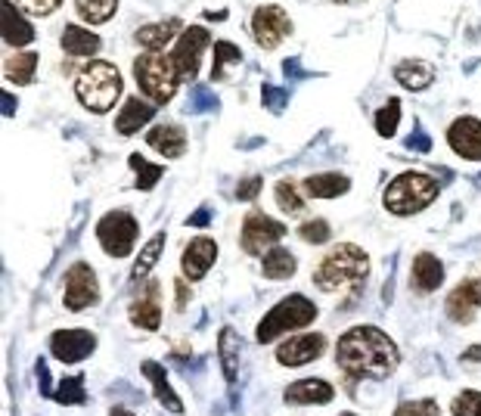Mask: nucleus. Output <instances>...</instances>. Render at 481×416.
<instances>
[{"instance_id": "14", "label": "nucleus", "mask_w": 481, "mask_h": 416, "mask_svg": "<svg viewBox=\"0 0 481 416\" xmlns=\"http://www.w3.org/2000/svg\"><path fill=\"white\" fill-rule=\"evenodd\" d=\"M97 348V335L91 330H56L50 335V352L60 357L63 363H78L93 354Z\"/></svg>"}, {"instance_id": "46", "label": "nucleus", "mask_w": 481, "mask_h": 416, "mask_svg": "<svg viewBox=\"0 0 481 416\" xmlns=\"http://www.w3.org/2000/svg\"><path fill=\"white\" fill-rule=\"evenodd\" d=\"M466 286H469L472 298H476V305L481 308V274L478 276H469V280H466Z\"/></svg>"}, {"instance_id": "49", "label": "nucleus", "mask_w": 481, "mask_h": 416, "mask_svg": "<svg viewBox=\"0 0 481 416\" xmlns=\"http://www.w3.org/2000/svg\"><path fill=\"white\" fill-rule=\"evenodd\" d=\"M463 361L478 363V361H481V345H476V348H466V352H463Z\"/></svg>"}, {"instance_id": "10", "label": "nucleus", "mask_w": 481, "mask_h": 416, "mask_svg": "<svg viewBox=\"0 0 481 416\" xmlns=\"http://www.w3.org/2000/svg\"><path fill=\"white\" fill-rule=\"evenodd\" d=\"M252 34L258 41V47L265 50H276L283 41L293 34V19L283 6L276 4H265L252 13Z\"/></svg>"}, {"instance_id": "22", "label": "nucleus", "mask_w": 481, "mask_h": 416, "mask_svg": "<svg viewBox=\"0 0 481 416\" xmlns=\"http://www.w3.org/2000/svg\"><path fill=\"white\" fill-rule=\"evenodd\" d=\"M100 47H103V41H100V34H93L91 28L75 25V22H69V25L63 28V50L69 56L91 60V56L100 53Z\"/></svg>"}, {"instance_id": "50", "label": "nucleus", "mask_w": 481, "mask_h": 416, "mask_svg": "<svg viewBox=\"0 0 481 416\" xmlns=\"http://www.w3.org/2000/svg\"><path fill=\"white\" fill-rule=\"evenodd\" d=\"M4 106H6V109H4L6 115L16 112V100H13V93H4Z\"/></svg>"}, {"instance_id": "43", "label": "nucleus", "mask_w": 481, "mask_h": 416, "mask_svg": "<svg viewBox=\"0 0 481 416\" xmlns=\"http://www.w3.org/2000/svg\"><path fill=\"white\" fill-rule=\"evenodd\" d=\"M286 91H274L271 84H265V106L271 109V112H283V106H286Z\"/></svg>"}, {"instance_id": "3", "label": "nucleus", "mask_w": 481, "mask_h": 416, "mask_svg": "<svg viewBox=\"0 0 481 416\" xmlns=\"http://www.w3.org/2000/svg\"><path fill=\"white\" fill-rule=\"evenodd\" d=\"M441 193V184L432 178V174H422V171H404L385 187V208L398 218H410L417 211L428 208Z\"/></svg>"}, {"instance_id": "13", "label": "nucleus", "mask_w": 481, "mask_h": 416, "mask_svg": "<svg viewBox=\"0 0 481 416\" xmlns=\"http://www.w3.org/2000/svg\"><path fill=\"white\" fill-rule=\"evenodd\" d=\"M447 143L466 162H481V121L476 115H460L450 121Z\"/></svg>"}, {"instance_id": "30", "label": "nucleus", "mask_w": 481, "mask_h": 416, "mask_svg": "<svg viewBox=\"0 0 481 416\" xmlns=\"http://www.w3.org/2000/svg\"><path fill=\"white\" fill-rule=\"evenodd\" d=\"M162 249H165V230H162V233H156V237H152L149 243L143 246L140 258H137L134 271H130V283H137V286H140V283L147 280L149 271L159 265V258H162Z\"/></svg>"}, {"instance_id": "47", "label": "nucleus", "mask_w": 481, "mask_h": 416, "mask_svg": "<svg viewBox=\"0 0 481 416\" xmlns=\"http://www.w3.org/2000/svg\"><path fill=\"white\" fill-rule=\"evenodd\" d=\"M187 224H189V227H206V224H208V211H196V215H189Z\"/></svg>"}, {"instance_id": "6", "label": "nucleus", "mask_w": 481, "mask_h": 416, "mask_svg": "<svg viewBox=\"0 0 481 416\" xmlns=\"http://www.w3.org/2000/svg\"><path fill=\"white\" fill-rule=\"evenodd\" d=\"M317 305L311 302L308 295H286L283 302H276L271 311L261 317L258 324V335L255 339L261 342V345H271L274 339H280L283 333H293V330H302V326H311L317 320Z\"/></svg>"}, {"instance_id": "32", "label": "nucleus", "mask_w": 481, "mask_h": 416, "mask_svg": "<svg viewBox=\"0 0 481 416\" xmlns=\"http://www.w3.org/2000/svg\"><path fill=\"white\" fill-rule=\"evenodd\" d=\"M221 367L227 382H236L239 373V335L233 326H224L221 330Z\"/></svg>"}, {"instance_id": "9", "label": "nucleus", "mask_w": 481, "mask_h": 416, "mask_svg": "<svg viewBox=\"0 0 481 416\" xmlns=\"http://www.w3.org/2000/svg\"><path fill=\"white\" fill-rule=\"evenodd\" d=\"M283 237H286V227H283L280 221L267 218L265 211H249V215L243 218V237H239V246H243V252L255 255V258H258V255L265 258Z\"/></svg>"}, {"instance_id": "28", "label": "nucleus", "mask_w": 481, "mask_h": 416, "mask_svg": "<svg viewBox=\"0 0 481 416\" xmlns=\"http://www.w3.org/2000/svg\"><path fill=\"white\" fill-rule=\"evenodd\" d=\"M261 271H265L267 280H289V276L298 271V261L289 249L274 246V249L265 255V261H261Z\"/></svg>"}, {"instance_id": "5", "label": "nucleus", "mask_w": 481, "mask_h": 416, "mask_svg": "<svg viewBox=\"0 0 481 416\" xmlns=\"http://www.w3.org/2000/svg\"><path fill=\"white\" fill-rule=\"evenodd\" d=\"M134 78H137V87L147 93V100L162 106V103H171L174 100L178 84L184 75L178 72V65H174L171 56L143 50V53L134 60Z\"/></svg>"}, {"instance_id": "26", "label": "nucleus", "mask_w": 481, "mask_h": 416, "mask_svg": "<svg viewBox=\"0 0 481 416\" xmlns=\"http://www.w3.org/2000/svg\"><path fill=\"white\" fill-rule=\"evenodd\" d=\"M140 370H143V376H147L149 382H152V392H156V398L165 404V411H171V413H184V404H180L178 392H174V389H171V382H168V373H165L162 363L147 361Z\"/></svg>"}, {"instance_id": "38", "label": "nucleus", "mask_w": 481, "mask_h": 416, "mask_svg": "<svg viewBox=\"0 0 481 416\" xmlns=\"http://www.w3.org/2000/svg\"><path fill=\"white\" fill-rule=\"evenodd\" d=\"M391 416H441V407L435 398H419V401H404Z\"/></svg>"}, {"instance_id": "34", "label": "nucleus", "mask_w": 481, "mask_h": 416, "mask_svg": "<svg viewBox=\"0 0 481 416\" xmlns=\"http://www.w3.org/2000/svg\"><path fill=\"white\" fill-rule=\"evenodd\" d=\"M128 159H130V168L137 171V189H143V193H147V189H152V187L159 184V180H162V174H165L162 165L147 162L140 152H130Z\"/></svg>"}, {"instance_id": "1", "label": "nucleus", "mask_w": 481, "mask_h": 416, "mask_svg": "<svg viewBox=\"0 0 481 416\" xmlns=\"http://www.w3.org/2000/svg\"><path fill=\"white\" fill-rule=\"evenodd\" d=\"M335 361L351 379H385L395 373L400 352L379 326H351L335 345Z\"/></svg>"}, {"instance_id": "41", "label": "nucleus", "mask_w": 481, "mask_h": 416, "mask_svg": "<svg viewBox=\"0 0 481 416\" xmlns=\"http://www.w3.org/2000/svg\"><path fill=\"white\" fill-rule=\"evenodd\" d=\"M53 398L60 401V404H82L84 401V379H63V389L53 392Z\"/></svg>"}, {"instance_id": "36", "label": "nucleus", "mask_w": 481, "mask_h": 416, "mask_svg": "<svg viewBox=\"0 0 481 416\" xmlns=\"http://www.w3.org/2000/svg\"><path fill=\"white\" fill-rule=\"evenodd\" d=\"M398 125H400V103H398V100H389V103H385L376 112V131H379V137H395Z\"/></svg>"}, {"instance_id": "40", "label": "nucleus", "mask_w": 481, "mask_h": 416, "mask_svg": "<svg viewBox=\"0 0 481 416\" xmlns=\"http://www.w3.org/2000/svg\"><path fill=\"white\" fill-rule=\"evenodd\" d=\"M298 237H302L304 243H311V246H320V243H326V239H330V224H326L323 218H314V221H308V224H302V227H298Z\"/></svg>"}, {"instance_id": "48", "label": "nucleus", "mask_w": 481, "mask_h": 416, "mask_svg": "<svg viewBox=\"0 0 481 416\" xmlns=\"http://www.w3.org/2000/svg\"><path fill=\"white\" fill-rule=\"evenodd\" d=\"M187 298H189V289L184 286V283H178V308L180 311L187 308Z\"/></svg>"}, {"instance_id": "20", "label": "nucleus", "mask_w": 481, "mask_h": 416, "mask_svg": "<svg viewBox=\"0 0 481 416\" xmlns=\"http://www.w3.org/2000/svg\"><path fill=\"white\" fill-rule=\"evenodd\" d=\"M410 283H413V292H422V295H428V292L441 289V283H444V265H441V258H435L432 252H419L417 261H413Z\"/></svg>"}, {"instance_id": "51", "label": "nucleus", "mask_w": 481, "mask_h": 416, "mask_svg": "<svg viewBox=\"0 0 481 416\" xmlns=\"http://www.w3.org/2000/svg\"><path fill=\"white\" fill-rule=\"evenodd\" d=\"M109 416H134V413L125 411V407H112V413H109Z\"/></svg>"}, {"instance_id": "23", "label": "nucleus", "mask_w": 481, "mask_h": 416, "mask_svg": "<svg viewBox=\"0 0 481 416\" xmlns=\"http://www.w3.org/2000/svg\"><path fill=\"white\" fill-rule=\"evenodd\" d=\"M302 189L311 199H335V196H345L348 189H351V178H345V174H339V171L311 174L302 184Z\"/></svg>"}, {"instance_id": "7", "label": "nucleus", "mask_w": 481, "mask_h": 416, "mask_svg": "<svg viewBox=\"0 0 481 416\" xmlns=\"http://www.w3.org/2000/svg\"><path fill=\"white\" fill-rule=\"evenodd\" d=\"M137 237H140V224H137V218L125 208L109 211L97 224V239L109 258H128Z\"/></svg>"}, {"instance_id": "2", "label": "nucleus", "mask_w": 481, "mask_h": 416, "mask_svg": "<svg viewBox=\"0 0 481 416\" xmlns=\"http://www.w3.org/2000/svg\"><path fill=\"white\" fill-rule=\"evenodd\" d=\"M75 93L87 112L103 115L119 103V97H121V72L106 60H91L78 72Z\"/></svg>"}, {"instance_id": "29", "label": "nucleus", "mask_w": 481, "mask_h": 416, "mask_svg": "<svg viewBox=\"0 0 481 416\" xmlns=\"http://www.w3.org/2000/svg\"><path fill=\"white\" fill-rule=\"evenodd\" d=\"M447 317L454 320V324H472V317H476V298H472V292H469V286H466V280L457 286L454 292L447 295Z\"/></svg>"}, {"instance_id": "12", "label": "nucleus", "mask_w": 481, "mask_h": 416, "mask_svg": "<svg viewBox=\"0 0 481 416\" xmlns=\"http://www.w3.org/2000/svg\"><path fill=\"white\" fill-rule=\"evenodd\" d=\"M323 352H326L323 333H298L276 348V361H280L283 367H304V363L323 357Z\"/></svg>"}, {"instance_id": "35", "label": "nucleus", "mask_w": 481, "mask_h": 416, "mask_svg": "<svg viewBox=\"0 0 481 416\" xmlns=\"http://www.w3.org/2000/svg\"><path fill=\"white\" fill-rule=\"evenodd\" d=\"M236 63H243V50L230 41H217L215 44V82H221L224 69H227V65H236Z\"/></svg>"}, {"instance_id": "44", "label": "nucleus", "mask_w": 481, "mask_h": 416, "mask_svg": "<svg viewBox=\"0 0 481 416\" xmlns=\"http://www.w3.org/2000/svg\"><path fill=\"white\" fill-rule=\"evenodd\" d=\"M258 193H261V178H258V174H255V178H245L243 184L236 187V199H239V202L255 199Z\"/></svg>"}, {"instance_id": "18", "label": "nucleus", "mask_w": 481, "mask_h": 416, "mask_svg": "<svg viewBox=\"0 0 481 416\" xmlns=\"http://www.w3.org/2000/svg\"><path fill=\"white\" fill-rule=\"evenodd\" d=\"M152 115H156V103H152V100L128 97L125 106H121V112L115 115V131H119L121 137H130L140 128H147L152 121Z\"/></svg>"}, {"instance_id": "25", "label": "nucleus", "mask_w": 481, "mask_h": 416, "mask_svg": "<svg viewBox=\"0 0 481 416\" xmlns=\"http://www.w3.org/2000/svg\"><path fill=\"white\" fill-rule=\"evenodd\" d=\"M395 78H398V84L404 87V91H426L428 84L435 82V69L428 63H422V60H400L395 65Z\"/></svg>"}, {"instance_id": "8", "label": "nucleus", "mask_w": 481, "mask_h": 416, "mask_svg": "<svg viewBox=\"0 0 481 416\" xmlns=\"http://www.w3.org/2000/svg\"><path fill=\"white\" fill-rule=\"evenodd\" d=\"M65 311L82 314L100 302V280L87 261H75L65 274V292H63Z\"/></svg>"}, {"instance_id": "33", "label": "nucleus", "mask_w": 481, "mask_h": 416, "mask_svg": "<svg viewBox=\"0 0 481 416\" xmlns=\"http://www.w3.org/2000/svg\"><path fill=\"white\" fill-rule=\"evenodd\" d=\"M274 199H276V206H280L286 215H302L304 208V196L298 193V184L295 180H280V184L274 187Z\"/></svg>"}, {"instance_id": "24", "label": "nucleus", "mask_w": 481, "mask_h": 416, "mask_svg": "<svg viewBox=\"0 0 481 416\" xmlns=\"http://www.w3.org/2000/svg\"><path fill=\"white\" fill-rule=\"evenodd\" d=\"M147 143L165 159H180L187 152V134L180 125H156L147 134Z\"/></svg>"}, {"instance_id": "11", "label": "nucleus", "mask_w": 481, "mask_h": 416, "mask_svg": "<svg viewBox=\"0 0 481 416\" xmlns=\"http://www.w3.org/2000/svg\"><path fill=\"white\" fill-rule=\"evenodd\" d=\"M211 44V34L208 28L202 25H189L184 32L178 34V44H174V53L171 60L178 65V72L184 78H196L199 75V65H202V53L208 50Z\"/></svg>"}, {"instance_id": "45", "label": "nucleus", "mask_w": 481, "mask_h": 416, "mask_svg": "<svg viewBox=\"0 0 481 416\" xmlns=\"http://www.w3.org/2000/svg\"><path fill=\"white\" fill-rule=\"evenodd\" d=\"M407 150H413V152H428L432 150V140H428L422 131H417L413 137H407Z\"/></svg>"}, {"instance_id": "31", "label": "nucleus", "mask_w": 481, "mask_h": 416, "mask_svg": "<svg viewBox=\"0 0 481 416\" xmlns=\"http://www.w3.org/2000/svg\"><path fill=\"white\" fill-rule=\"evenodd\" d=\"M115 10H119V0H75L78 19L87 25H103L115 16Z\"/></svg>"}, {"instance_id": "16", "label": "nucleus", "mask_w": 481, "mask_h": 416, "mask_svg": "<svg viewBox=\"0 0 481 416\" xmlns=\"http://www.w3.org/2000/svg\"><path fill=\"white\" fill-rule=\"evenodd\" d=\"M128 317L137 330L156 333L159 326H162V298H159V283L156 280H149V286L140 292V298H134Z\"/></svg>"}, {"instance_id": "42", "label": "nucleus", "mask_w": 481, "mask_h": 416, "mask_svg": "<svg viewBox=\"0 0 481 416\" xmlns=\"http://www.w3.org/2000/svg\"><path fill=\"white\" fill-rule=\"evenodd\" d=\"M25 13H32V16H50V13L60 10L63 0H16Z\"/></svg>"}, {"instance_id": "15", "label": "nucleus", "mask_w": 481, "mask_h": 416, "mask_svg": "<svg viewBox=\"0 0 481 416\" xmlns=\"http://www.w3.org/2000/svg\"><path fill=\"white\" fill-rule=\"evenodd\" d=\"M217 258V246L211 237H196L187 243L184 249V258H180V271L189 283H199L202 276L211 271V265H215Z\"/></svg>"}, {"instance_id": "37", "label": "nucleus", "mask_w": 481, "mask_h": 416, "mask_svg": "<svg viewBox=\"0 0 481 416\" xmlns=\"http://www.w3.org/2000/svg\"><path fill=\"white\" fill-rule=\"evenodd\" d=\"M450 413L454 416H481V392H476V389L460 392V395L454 398V404H450Z\"/></svg>"}, {"instance_id": "4", "label": "nucleus", "mask_w": 481, "mask_h": 416, "mask_svg": "<svg viewBox=\"0 0 481 416\" xmlns=\"http://www.w3.org/2000/svg\"><path fill=\"white\" fill-rule=\"evenodd\" d=\"M370 274V255L354 243H342L326 255L314 271L317 289L335 292L342 286H351V283H363Z\"/></svg>"}, {"instance_id": "19", "label": "nucleus", "mask_w": 481, "mask_h": 416, "mask_svg": "<svg viewBox=\"0 0 481 416\" xmlns=\"http://www.w3.org/2000/svg\"><path fill=\"white\" fill-rule=\"evenodd\" d=\"M283 398H286V404H330L335 398V389L326 379H298V382L289 385L286 392H283Z\"/></svg>"}, {"instance_id": "27", "label": "nucleus", "mask_w": 481, "mask_h": 416, "mask_svg": "<svg viewBox=\"0 0 481 416\" xmlns=\"http://www.w3.org/2000/svg\"><path fill=\"white\" fill-rule=\"evenodd\" d=\"M34 72H38V53H32V50H22V53H13L6 56L4 63V78L10 84H32L34 82Z\"/></svg>"}, {"instance_id": "17", "label": "nucleus", "mask_w": 481, "mask_h": 416, "mask_svg": "<svg viewBox=\"0 0 481 416\" xmlns=\"http://www.w3.org/2000/svg\"><path fill=\"white\" fill-rule=\"evenodd\" d=\"M0 34H4V44H10V47H25V44L34 41V25L10 0H0Z\"/></svg>"}, {"instance_id": "52", "label": "nucleus", "mask_w": 481, "mask_h": 416, "mask_svg": "<svg viewBox=\"0 0 481 416\" xmlns=\"http://www.w3.org/2000/svg\"><path fill=\"white\" fill-rule=\"evenodd\" d=\"M335 4H354V0H335Z\"/></svg>"}, {"instance_id": "39", "label": "nucleus", "mask_w": 481, "mask_h": 416, "mask_svg": "<svg viewBox=\"0 0 481 416\" xmlns=\"http://www.w3.org/2000/svg\"><path fill=\"white\" fill-rule=\"evenodd\" d=\"M211 109H217L215 91L206 84H196L193 93H189V112H211Z\"/></svg>"}, {"instance_id": "21", "label": "nucleus", "mask_w": 481, "mask_h": 416, "mask_svg": "<svg viewBox=\"0 0 481 416\" xmlns=\"http://www.w3.org/2000/svg\"><path fill=\"white\" fill-rule=\"evenodd\" d=\"M184 32V22L178 16L171 19H162V22H152V25H140L134 34V41L140 44L143 50H152V53H159V50H165L168 44L174 41V34Z\"/></svg>"}]
</instances>
